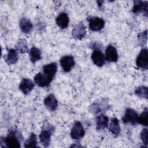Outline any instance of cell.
<instances>
[{
    "label": "cell",
    "instance_id": "3",
    "mask_svg": "<svg viewBox=\"0 0 148 148\" xmlns=\"http://www.w3.org/2000/svg\"><path fill=\"white\" fill-rule=\"evenodd\" d=\"M148 50L146 47L142 49L136 60L137 66L142 69H147L148 68Z\"/></svg>",
    "mask_w": 148,
    "mask_h": 148
},
{
    "label": "cell",
    "instance_id": "23",
    "mask_svg": "<svg viewBox=\"0 0 148 148\" xmlns=\"http://www.w3.org/2000/svg\"><path fill=\"white\" fill-rule=\"evenodd\" d=\"M108 106L107 103L104 104L103 102L101 103H94L90 106V110L93 113H98L102 110H104L106 109Z\"/></svg>",
    "mask_w": 148,
    "mask_h": 148
},
{
    "label": "cell",
    "instance_id": "20",
    "mask_svg": "<svg viewBox=\"0 0 148 148\" xmlns=\"http://www.w3.org/2000/svg\"><path fill=\"white\" fill-rule=\"evenodd\" d=\"M29 58L32 63L40 60L42 58L41 51L37 47L33 46L29 51Z\"/></svg>",
    "mask_w": 148,
    "mask_h": 148
},
{
    "label": "cell",
    "instance_id": "21",
    "mask_svg": "<svg viewBox=\"0 0 148 148\" xmlns=\"http://www.w3.org/2000/svg\"><path fill=\"white\" fill-rule=\"evenodd\" d=\"M18 60L17 52L16 49H10L9 50L6 56V61L9 64H14L17 62Z\"/></svg>",
    "mask_w": 148,
    "mask_h": 148
},
{
    "label": "cell",
    "instance_id": "25",
    "mask_svg": "<svg viewBox=\"0 0 148 148\" xmlns=\"http://www.w3.org/2000/svg\"><path fill=\"white\" fill-rule=\"evenodd\" d=\"M135 94L140 98L147 99L148 97V89L147 87L140 86L137 87L135 90Z\"/></svg>",
    "mask_w": 148,
    "mask_h": 148
},
{
    "label": "cell",
    "instance_id": "7",
    "mask_svg": "<svg viewBox=\"0 0 148 148\" xmlns=\"http://www.w3.org/2000/svg\"><path fill=\"white\" fill-rule=\"evenodd\" d=\"M61 66L63 71L65 72H68L75 66V62L73 56L67 55L63 56L60 60Z\"/></svg>",
    "mask_w": 148,
    "mask_h": 148
},
{
    "label": "cell",
    "instance_id": "27",
    "mask_svg": "<svg viewBox=\"0 0 148 148\" xmlns=\"http://www.w3.org/2000/svg\"><path fill=\"white\" fill-rule=\"evenodd\" d=\"M147 41V31L145 30L138 35V42L139 45L144 46Z\"/></svg>",
    "mask_w": 148,
    "mask_h": 148
},
{
    "label": "cell",
    "instance_id": "5",
    "mask_svg": "<svg viewBox=\"0 0 148 148\" xmlns=\"http://www.w3.org/2000/svg\"><path fill=\"white\" fill-rule=\"evenodd\" d=\"M87 20L89 22V28L92 31H101L105 26V21L99 17H91Z\"/></svg>",
    "mask_w": 148,
    "mask_h": 148
},
{
    "label": "cell",
    "instance_id": "10",
    "mask_svg": "<svg viewBox=\"0 0 148 148\" xmlns=\"http://www.w3.org/2000/svg\"><path fill=\"white\" fill-rule=\"evenodd\" d=\"M57 71V64L56 62H50L43 66V72L51 81L53 80Z\"/></svg>",
    "mask_w": 148,
    "mask_h": 148
},
{
    "label": "cell",
    "instance_id": "28",
    "mask_svg": "<svg viewBox=\"0 0 148 148\" xmlns=\"http://www.w3.org/2000/svg\"><path fill=\"white\" fill-rule=\"evenodd\" d=\"M140 138H141V139L142 140L143 144L145 145L146 147H147L148 144V137H147V129L146 128H145L142 130L140 133Z\"/></svg>",
    "mask_w": 148,
    "mask_h": 148
},
{
    "label": "cell",
    "instance_id": "24",
    "mask_svg": "<svg viewBox=\"0 0 148 148\" xmlns=\"http://www.w3.org/2000/svg\"><path fill=\"white\" fill-rule=\"evenodd\" d=\"M37 138L36 135L32 132L29 138L24 142V147H37Z\"/></svg>",
    "mask_w": 148,
    "mask_h": 148
},
{
    "label": "cell",
    "instance_id": "29",
    "mask_svg": "<svg viewBox=\"0 0 148 148\" xmlns=\"http://www.w3.org/2000/svg\"><path fill=\"white\" fill-rule=\"evenodd\" d=\"M97 3H98V6H99V8H101V7H102V5L103 1H97Z\"/></svg>",
    "mask_w": 148,
    "mask_h": 148
},
{
    "label": "cell",
    "instance_id": "4",
    "mask_svg": "<svg viewBox=\"0 0 148 148\" xmlns=\"http://www.w3.org/2000/svg\"><path fill=\"white\" fill-rule=\"evenodd\" d=\"M138 114L137 112L131 108L126 109L125 114L122 118V121L125 124H131L135 125L138 123Z\"/></svg>",
    "mask_w": 148,
    "mask_h": 148
},
{
    "label": "cell",
    "instance_id": "19",
    "mask_svg": "<svg viewBox=\"0 0 148 148\" xmlns=\"http://www.w3.org/2000/svg\"><path fill=\"white\" fill-rule=\"evenodd\" d=\"M109 131L114 136H117L120 133V127L119 125V120L116 117H113L111 119L109 124Z\"/></svg>",
    "mask_w": 148,
    "mask_h": 148
},
{
    "label": "cell",
    "instance_id": "11",
    "mask_svg": "<svg viewBox=\"0 0 148 148\" xmlns=\"http://www.w3.org/2000/svg\"><path fill=\"white\" fill-rule=\"evenodd\" d=\"M91 58L93 63L97 66L101 67L105 63V56L101 50L95 49L94 50L91 54Z\"/></svg>",
    "mask_w": 148,
    "mask_h": 148
},
{
    "label": "cell",
    "instance_id": "1",
    "mask_svg": "<svg viewBox=\"0 0 148 148\" xmlns=\"http://www.w3.org/2000/svg\"><path fill=\"white\" fill-rule=\"evenodd\" d=\"M54 130V127L47 121H45L43 123L39 137L40 143L44 147H47L49 146L51 141V136Z\"/></svg>",
    "mask_w": 148,
    "mask_h": 148
},
{
    "label": "cell",
    "instance_id": "17",
    "mask_svg": "<svg viewBox=\"0 0 148 148\" xmlns=\"http://www.w3.org/2000/svg\"><path fill=\"white\" fill-rule=\"evenodd\" d=\"M19 25L21 31L26 34H30L33 29V25L32 23L29 19L25 17L20 18Z\"/></svg>",
    "mask_w": 148,
    "mask_h": 148
},
{
    "label": "cell",
    "instance_id": "13",
    "mask_svg": "<svg viewBox=\"0 0 148 148\" xmlns=\"http://www.w3.org/2000/svg\"><path fill=\"white\" fill-rule=\"evenodd\" d=\"M34 79L35 83L40 87H47L52 82L47 76L41 72H39L36 74Z\"/></svg>",
    "mask_w": 148,
    "mask_h": 148
},
{
    "label": "cell",
    "instance_id": "16",
    "mask_svg": "<svg viewBox=\"0 0 148 148\" xmlns=\"http://www.w3.org/2000/svg\"><path fill=\"white\" fill-rule=\"evenodd\" d=\"M56 22L57 25L61 29H65L67 28L69 22L68 14L65 12L60 13L56 18Z\"/></svg>",
    "mask_w": 148,
    "mask_h": 148
},
{
    "label": "cell",
    "instance_id": "26",
    "mask_svg": "<svg viewBox=\"0 0 148 148\" xmlns=\"http://www.w3.org/2000/svg\"><path fill=\"white\" fill-rule=\"evenodd\" d=\"M148 119V110L147 108H145L143 112L140 114L138 118V123H139L144 126H147Z\"/></svg>",
    "mask_w": 148,
    "mask_h": 148
},
{
    "label": "cell",
    "instance_id": "18",
    "mask_svg": "<svg viewBox=\"0 0 148 148\" xmlns=\"http://www.w3.org/2000/svg\"><path fill=\"white\" fill-rule=\"evenodd\" d=\"M109 119L103 114L98 116L96 118V129L98 131L105 129L108 126Z\"/></svg>",
    "mask_w": 148,
    "mask_h": 148
},
{
    "label": "cell",
    "instance_id": "15",
    "mask_svg": "<svg viewBox=\"0 0 148 148\" xmlns=\"http://www.w3.org/2000/svg\"><path fill=\"white\" fill-rule=\"evenodd\" d=\"M44 103L46 107L50 111H55L58 107V101L55 96L50 94L47 95L44 100Z\"/></svg>",
    "mask_w": 148,
    "mask_h": 148
},
{
    "label": "cell",
    "instance_id": "8",
    "mask_svg": "<svg viewBox=\"0 0 148 148\" xmlns=\"http://www.w3.org/2000/svg\"><path fill=\"white\" fill-rule=\"evenodd\" d=\"M148 2L142 1H134V6L132 9V12L135 14L143 13L145 16H147L148 13Z\"/></svg>",
    "mask_w": 148,
    "mask_h": 148
},
{
    "label": "cell",
    "instance_id": "6",
    "mask_svg": "<svg viewBox=\"0 0 148 148\" xmlns=\"http://www.w3.org/2000/svg\"><path fill=\"white\" fill-rule=\"evenodd\" d=\"M84 133V130L82 123L78 121H75L71 131V138L75 140L80 139L83 137Z\"/></svg>",
    "mask_w": 148,
    "mask_h": 148
},
{
    "label": "cell",
    "instance_id": "14",
    "mask_svg": "<svg viewBox=\"0 0 148 148\" xmlns=\"http://www.w3.org/2000/svg\"><path fill=\"white\" fill-rule=\"evenodd\" d=\"M105 60L108 62H116L118 60V54L116 49L111 45L107 46L105 50Z\"/></svg>",
    "mask_w": 148,
    "mask_h": 148
},
{
    "label": "cell",
    "instance_id": "9",
    "mask_svg": "<svg viewBox=\"0 0 148 148\" xmlns=\"http://www.w3.org/2000/svg\"><path fill=\"white\" fill-rule=\"evenodd\" d=\"M72 34L76 39L80 40L83 38L86 35V29L84 25L82 23H79L75 25L73 28Z\"/></svg>",
    "mask_w": 148,
    "mask_h": 148
},
{
    "label": "cell",
    "instance_id": "22",
    "mask_svg": "<svg viewBox=\"0 0 148 148\" xmlns=\"http://www.w3.org/2000/svg\"><path fill=\"white\" fill-rule=\"evenodd\" d=\"M28 44L25 39H19L16 45V50L20 53H25L28 51Z\"/></svg>",
    "mask_w": 148,
    "mask_h": 148
},
{
    "label": "cell",
    "instance_id": "12",
    "mask_svg": "<svg viewBox=\"0 0 148 148\" xmlns=\"http://www.w3.org/2000/svg\"><path fill=\"white\" fill-rule=\"evenodd\" d=\"M34 82L29 79L23 78L19 85V89L25 95L28 94L34 88Z\"/></svg>",
    "mask_w": 148,
    "mask_h": 148
},
{
    "label": "cell",
    "instance_id": "2",
    "mask_svg": "<svg viewBox=\"0 0 148 148\" xmlns=\"http://www.w3.org/2000/svg\"><path fill=\"white\" fill-rule=\"evenodd\" d=\"M21 138H22L21 134L16 130H10L3 140L1 138L6 147L10 148L20 147V141L22 139Z\"/></svg>",
    "mask_w": 148,
    "mask_h": 148
}]
</instances>
